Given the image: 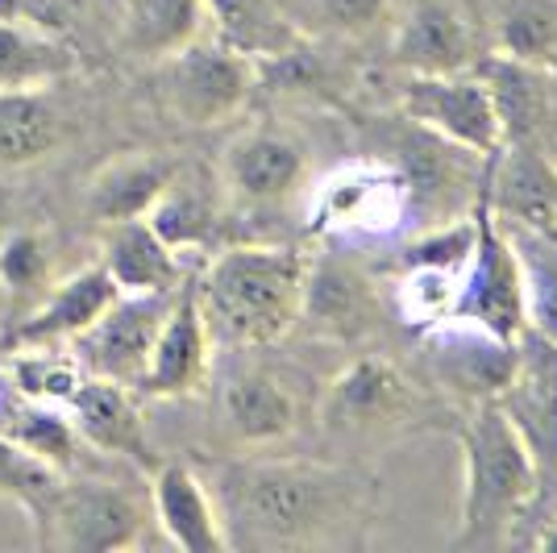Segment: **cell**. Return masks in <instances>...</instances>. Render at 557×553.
I'll return each instance as SVG.
<instances>
[{"mask_svg": "<svg viewBox=\"0 0 557 553\" xmlns=\"http://www.w3.org/2000/svg\"><path fill=\"white\" fill-rule=\"evenodd\" d=\"M371 483L346 466L296 458H250L221 466L212 500L233 545L250 550H317L346 541L362 520Z\"/></svg>", "mask_w": 557, "mask_h": 553, "instance_id": "obj_1", "label": "cell"}, {"mask_svg": "<svg viewBox=\"0 0 557 553\" xmlns=\"http://www.w3.org/2000/svg\"><path fill=\"white\" fill-rule=\"evenodd\" d=\"M304 254L292 246H230L196 283L212 342L275 346L300 321Z\"/></svg>", "mask_w": 557, "mask_h": 553, "instance_id": "obj_2", "label": "cell"}, {"mask_svg": "<svg viewBox=\"0 0 557 553\" xmlns=\"http://www.w3.org/2000/svg\"><path fill=\"white\" fill-rule=\"evenodd\" d=\"M462 516L454 550H499L541 487L533 445L499 400L474 404V416L462 429Z\"/></svg>", "mask_w": 557, "mask_h": 553, "instance_id": "obj_3", "label": "cell"}, {"mask_svg": "<svg viewBox=\"0 0 557 553\" xmlns=\"http://www.w3.org/2000/svg\"><path fill=\"white\" fill-rule=\"evenodd\" d=\"M412 212L417 205L404 167L358 159L321 180L308 208V230L329 242H379L404 230Z\"/></svg>", "mask_w": 557, "mask_h": 553, "instance_id": "obj_4", "label": "cell"}, {"mask_svg": "<svg viewBox=\"0 0 557 553\" xmlns=\"http://www.w3.org/2000/svg\"><path fill=\"white\" fill-rule=\"evenodd\" d=\"M141 525H146V512L125 487L100 483V479H71V475H63L47 512L34 520L42 550L71 553L129 550L141 541Z\"/></svg>", "mask_w": 557, "mask_h": 553, "instance_id": "obj_5", "label": "cell"}, {"mask_svg": "<svg viewBox=\"0 0 557 553\" xmlns=\"http://www.w3.org/2000/svg\"><path fill=\"white\" fill-rule=\"evenodd\" d=\"M474 250L462 271V287H458V304L449 317H462L491 329L495 337L516 342L529 317H524V283H520V262L511 250L508 233L499 225V217L491 212L487 184L479 187V205H474Z\"/></svg>", "mask_w": 557, "mask_h": 553, "instance_id": "obj_6", "label": "cell"}, {"mask_svg": "<svg viewBox=\"0 0 557 553\" xmlns=\"http://www.w3.org/2000/svg\"><path fill=\"white\" fill-rule=\"evenodd\" d=\"M175 292H121L63 349H71V358L84 367V374H100V379H113L125 388H138L154 337L175 304Z\"/></svg>", "mask_w": 557, "mask_h": 553, "instance_id": "obj_7", "label": "cell"}, {"mask_svg": "<svg viewBox=\"0 0 557 553\" xmlns=\"http://www.w3.org/2000/svg\"><path fill=\"white\" fill-rule=\"evenodd\" d=\"M166 109L184 125H221L242 113L255 88V59L237 54L225 42H187L184 50L163 59Z\"/></svg>", "mask_w": 557, "mask_h": 553, "instance_id": "obj_8", "label": "cell"}, {"mask_svg": "<svg viewBox=\"0 0 557 553\" xmlns=\"http://www.w3.org/2000/svg\"><path fill=\"white\" fill-rule=\"evenodd\" d=\"M399 109L412 116L424 134L458 146L466 155H499L504 130L491 105L487 84L479 75H412L399 93Z\"/></svg>", "mask_w": 557, "mask_h": 553, "instance_id": "obj_9", "label": "cell"}, {"mask_svg": "<svg viewBox=\"0 0 557 553\" xmlns=\"http://www.w3.org/2000/svg\"><path fill=\"white\" fill-rule=\"evenodd\" d=\"M424 349L437 383L454 395L487 404L508 392L511 370H516V342L495 337L483 324L445 317L433 329H424Z\"/></svg>", "mask_w": 557, "mask_h": 553, "instance_id": "obj_10", "label": "cell"}, {"mask_svg": "<svg viewBox=\"0 0 557 553\" xmlns=\"http://www.w3.org/2000/svg\"><path fill=\"white\" fill-rule=\"evenodd\" d=\"M412 408H417V392L404 379V370L379 354H367V358H354L329 383L321 400V429L325 433H374V429L399 425Z\"/></svg>", "mask_w": 557, "mask_h": 553, "instance_id": "obj_11", "label": "cell"}, {"mask_svg": "<svg viewBox=\"0 0 557 553\" xmlns=\"http://www.w3.org/2000/svg\"><path fill=\"white\" fill-rule=\"evenodd\" d=\"M212 362V333L209 321L196 300V283H180L175 304L166 312L163 329L154 337L150 362L141 370L138 395H154V400H180V395H196L209 379Z\"/></svg>", "mask_w": 557, "mask_h": 553, "instance_id": "obj_12", "label": "cell"}, {"mask_svg": "<svg viewBox=\"0 0 557 553\" xmlns=\"http://www.w3.org/2000/svg\"><path fill=\"white\" fill-rule=\"evenodd\" d=\"M134 395L138 392L125 388V383L84 374L63 408H67L71 425H75L84 445H92L100 454L138 462L141 470H154L159 458H154V445L146 438V420H141V408Z\"/></svg>", "mask_w": 557, "mask_h": 553, "instance_id": "obj_13", "label": "cell"}, {"mask_svg": "<svg viewBox=\"0 0 557 553\" xmlns=\"http://www.w3.org/2000/svg\"><path fill=\"white\" fill-rule=\"evenodd\" d=\"M150 507L163 537L184 553H225L230 537L209 483L184 462H159L150 470Z\"/></svg>", "mask_w": 557, "mask_h": 553, "instance_id": "obj_14", "label": "cell"}, {"mask_svg": "<svg viewBox=\"0 0 557 553\" xmlns=\"http://www.w3.org/2000/svg\"><path fill=\"white\" fill-rule=\"evenodd\" d=\"M116 296H121V287H116L113 275L100 262L84 267L71 279H63V283H54L34 312L9 329V337L0 342V349L13 354V349L29 346H67L71 337L84 333Z\"/></svg>", "mask_w": 557, "mask_h": 553, "instance_id": "obj_15", "label": "cell"}, {"mask_svg": "<svg viewBox=\"0 0 557 553\" xmlns=\"http://www.w3.org/2000/svg\"><path fill=\"white\" fill-rule=\"evenodd\" d=\"M483 184L499 221L557 233V167L536 146H504L491 155Z\"/></svg>", "mask_w": 557, "mask_h": 553, "instance_id": "obj_16", "label": "cell"}, {"mask_svg": "<svg viewBox=\"0 0 557 553\" xmlns=\"http://www.w3.org/2000/svg\"><path fill=\"white\" fill-rule=\"evenodd\" d=\"M504 413L516 420V429L533 445V454L549 450L557 458V342L524 329L516 337V370L508 392L499 395Z\"/></svg>", "mask_w": 557, "mask_h": 553, "instance_id": "obj_17", "label": "cell"}, {"mask_svg": "<svg viewBox=\"0 0 557 553\" xmlns=\"http://www.w3.org/2000/svg\"><path fill=\"white\" fill-rule=\"evenodd\" d=\"M304 180V146L278 130H246L225 146V187L246 205H278Z\"/></svg>", "mask_w": 557, "mask_h": 553, "instance_id": "obj_18", "label": "cell"}, {"mask_svg": "<svg viewBox=\"0 0 557 553\" xmlns=\"http://www.w3.org/2000/svg\"><path fill=\"white\" fill-rule=\"evenodd\" d=\"M474 75L487 84L499 130H504V146H536L545 138L554 121V84L545 67L511 54H491Z\"/></svg>", "mask_w": 557, "mask_h": 553, "instance_id": "obj_19", "label": "cell"}, {"mask_svg": "<svg viewBox=\"0 0 557 553\" xmlns=\"http://www.w3.org/2000/svg\"><path fill=\"white\" fill-rule=\"evenodd\" d=\"M300 321H308L321 337L358 342L374 324V292L367 275L337 258H317L304 267Z\"/></svg>", "mask_w": 557, "mask_h": 553, "instance_id": "obj_20", "label": "cell"}, {"mask_svg": "<svg viewBox=\"0 0 557 553\" xmlns=\"http://www.w3.org/2000/svg\"><path fill=\"white\" fill-rule=\"evenodd\" d=\"M392 50L395 63L408 67L412 75H458L479 59L466 17L442 0L417 4L395 29Z\"/></svg>", "mask_w": 557, "mask_h": 553, "instance_id": "obj_21", "label": "cell"}, {"mask_svg": "<svg viewBox=\"0 0 557 553\" xmlns=\"http://www.w3.org/2000/svg\"><path fill=\"white\" fill-rule=\"evenodd\" d=\"M100 267L113 275L121 292H175L184 283L180 250H171L146 217L109 221L104 225V254Z\"/></svg>", "mask_w": 557, "mask_h": 553, "instance_id": "obj_22", "label": "cell"}, {"mask_svg": "<svg viewBox=\"0 0 557 553\" xmlns=\"http://www.w3.org/2000/svg\"><path fill=\"white\" fill-rule=\"evenodd\" d=\"M221 413L242 445H271L296 429V400L267 370H237L221 392Z\"/></svg>", "mask_w": 557, "mask_h": 553, "instance_id": "obj_23", "label": "cell"}, {"mask_svg": "<svg viewBox=\"0 0 557 553\" xmlns=\"http://www.w3.org/2000/svg\"><path fill=\"white\" fill-rule=\"evenodd\" d=\"M205 22H212L216 42L246 59H287L300 50V29L278 0H205Z\"/></svg>", "mask_w": 557, "mask_h": 553, "instance_id": "obj_24", "label": "cell"}, {"mask_svg": "<svg viewBox=\"0 0 557 553\" xmlns=\"http://www.w3.org/2000/svg\"><path fill=\"white\" fill-rule=\"evenodd\" d=\"M180 171L175 159L163 155H125V159L109 162L88 187V208L92 217L109 221H129V217H146L154 200L163 196L171 175Z\"/></svg>", "mask_w": 557, "mask_h": 553, "instance_id": "obj_25", "label": "cell"}, {"mask_svg": "<svg viewBox=\"0 0 557 553\" xmlns=\"http://www.w3.org/2000/svg\"><path fill=\"white\" fill-rule=\"evenodd\" d=\"M205 0H125L121 42L141 59H166L200 38Z\"/></svg>", "mask_w": 557, "mask_h": 553, "instance_id": "obj_26", "label": "cell"}, {"mask_svg": "<svg viewBox=\"0 0 557 553\" xmlns=\"http://www.w3.org/2000/svg\"><path fill=\"white\" fill-rule=\"evenodd\" d=\"M75 71V50L38 25L0 22V93L17 88H47Z\"/></svg>", "mask_w": 557, "mask_h": 553, "instance_id": "obj_27", "label": "cell"}, {"mask_svg": "<svg viewBox=\"0 0 557 553\" xmlns=\"http://www.w3.org/2000/svg\"><path fill=\"white\" fill-rule=\"evenodd\" d=\"M59 138H63V125L42 88L0 93V162L4 167H29L47 159Z\"/></svg>", "mask_w": 557, "mask_h": 553, "instance_id": "obj_28", "label": "cell"}, {"mask_svg": "<svg viewBox=\"0 0 557 553\" xmlns=\"http://www.w3.org/2000/svg\"><path fill=\"white\" fill-rule=\"evenodd\" d=\"M499 225L508 233L516 262H520L529 329H536V333H545V337L557 342V233L511 225V221H499Z\"/></svg>", "mask_w": 557, "mask_h": 553, "instance_id": "obj_29", "label": "cell"}, {"mask_svg": "<svg viewBox=\"0 0 557 553\" xmlns=\"http://www.w3.org/2000/svg\"><path fill=\"white\" fill-rule=\"evenodd\" d=\"M146 221L171 250H200L216 233V200H212L209 184L175 171L171 184L163 187V196L146 212Z\"/></svg>", "mask_w": 557, "mask_h": 553, "instance_id": "obj_30", "label": "cell"}, {"mask_svg": "<svg viewBox=\"0 0 557 553\" xmlns=\"http://www.w3.org/2000/svg\"><path fill=\"white\" fill-rule=\"evenodd\" d=\"M4 438H13L17 445H25L29 454H38L42 462H50L54 470L71 475L79 466V433L71 425V416L63 404H38V400H22L9 420L0 425Z\"/></svg>", "mask_w": 557, "mask_h": 553, "instance_id": "obj_31", "label": "cell"}, {"mask_svg": "<svg viewBox=\"0 0 557 553\" xmlns=\"http://www.w3.org/2000/svg\"><path fill=\"white\" fill-rule=\"evenodd\" d=\"M59 483H63V470H54L50 462L0 433V500H13L17 507H25L29 520H38Z\"/></svg>", "mask_w": 557, "mask_h": 553, "instance_id": "obj_32", "label": "cell"}, {"mask_svg": "<svg viewBox=\"0 0 557 553\" xmlns=\"http://www.w3.org/2000/svg\"><path fill=\"white\" fill-rule=\"evenodd\" d=\"M458 287L462 275L458 271H442V267H404V275L395 283V308L404 324L412 329H433L437 321H445L458 304Z\"/></svg>", "mask_w": 557, "mask_h": 553, "instance_id": "obj_33", "label": "cell"}, {"mask_svg": "<svg viewBox=\"0 0 557 553\" xmlns=\"http://www.w3.org/2000/svg\"><path fill=\"white\" fill-rule=\"evenodd\" d=\"M13 383L25 400H38V404H67L71 392L79 388L84 379V367L67 354H59V346H29V349H13Z\"/></svg>", "mask_w": 557, "mask_h": 553, "instance_id": "obj_34", "label": "cell"}, {"mask_svg": "<svg viewBox=\"0 0 557 553\" xmlns=\"http://www.w3.org/2000/svg\"><path fill=\"white\" fill-rule=\"evenodd\" d=\"M499 54L545 67L557 54V9L549 0H516L499 17Z\"/></svg>", "mask_w": 557, "mask_h": 553, "instance_id": "obj_35", "label": "cell"}, {"mask_svg": "<svg viewBox=\"0 0 557 553\" xmlns=\"http://www.w3.org/2000/svg\"><path fill=\"white\" fill-rule=\"evenodd\" d=\"M0 283L9 287V296L50 292V250L42 233H13L0 246Z\"/></svg>", "mask_w": 557, "mask_h": 553, "instance_id": "obj_36", "label": "cell"}, {"mask_svg": "<svg viewBox=\"0 0 557 553\" xmlns=\"http://www.w3.org/2000/svg\"><path fill=\"white\" fill-rule=\"evenodd\" d=\"M474 217H462L454 225H442V230L417 237L408 250H404V267H442V271H458L462 275L466 262H470V250H474Z\"/></svg>", "mask_w": 557, "mask_h": 553, "instance_id": "obj_37", "label": "cell"}, {"mask_svg": "<svg viewBox=\"0 0 557 553\" xmlns=\"http://www.w3.org/2000/svg\"><path fill=\"white\" fill-rule=\"evenodd\" d=\"M387 4L392 0H317V13L346 34H362L387 17Z\"/></svg>", "mask_w": 557, "mask_h": 553, "instance_id": "obj_38", "label": "cell"}, {"mask_svg": "<svg viewBox=\"0 0 557 553\" xmlns=\"http://www.w3.org/2000/svg\"><path fill=\"white\" fill-rule=\"evenodd\" d=\"M22 400H25V395L17 392V383H13V374H9V370H0V425L9 420V413H13V408H17Z\"/></svg>", "mask_w": 557, "mask_h": 553, "instance_id": "obj_39", "label": "cell"}, {"mask_svg": "<svg viewBox=\"0 0 557 553\" xmlns=\"http://www.w3.org/2000/svg\"><path fill=\"white\" fill-rule=\"evenodd\" d=\"M34 0H0V22H25Z\"/></svg>", "mask_w": 557, "mask_h": 553, "instance_id": "obj_40", "label": "cell"}, {"mask_svg": "<svg viewBox=\"0 0 557 553\" xmlns=\"http://www.w3.org/2000/svg\"><path fill=\"white\" fill-rule=\"evenodd\" d=\"M536 545H541V550H554L557 553V525H549V529L541 532V537H536Z\"/></svg>", "mask_w": 557, "mask_h": 553, "instance_id": "obj_41", "label": "cell"}]
</instances>
